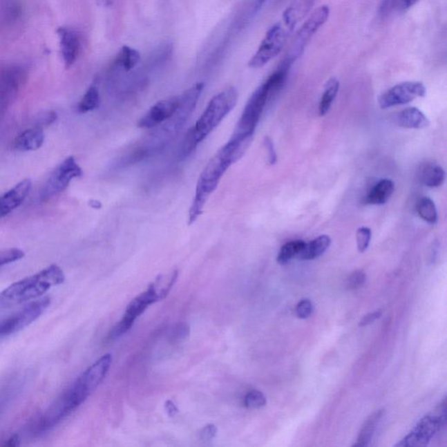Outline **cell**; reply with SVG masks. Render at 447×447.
Wrapping results in <instances>:
<instances>
[{"label": "cell", "instance_id": "obj_1", "mask_svg": "<svg viewBox=\"0 0 447 447\" xmlns=\"http://www.w3.org/2000/svg\"><path fill=\"white\" fill-rule=\"evenodd\" d=\"M249 140L231 137L211 159L198 178L196 193L189 211V225L193 224L203 213L205 203L231 164L242 158L250 144Z\"/></svg>", "mask_w": 447, "mask_h": 447}, {"label": "cell", "instance_id": "obj_2", "mask_svg": "<svg viewBox=\"0 0 447 447\" xmlns=\"http://www.w3.org/2000/svg\"><path fill=\"white\" fill-rule=\"evenodd\" d=\"M238 97L237 89L230 87L218 93L208 104L196 124L188 132L182 147V157L185 158L220 125L223 119L236 106Z\"/></svg>", "mask_w": 447, "mask_h": 447}, {"label": "cell", "instance_id": "obj_3", "mask_svg": "<svg viewBox=\"0 0 447 447\" xmlns=\"http://www.w3.org/2000/svg\"><path fill=\"white\" fill-rule=\"evenodd\" d=\"M65 281V274L57 265H51L34 276L13 283L0 293V304L12 305L41 297L53 287Z\"/></svg>", "mask_w": 447, "mask_h": 447}, {"label": "cell", "instance_id": "obj_4", "mask_svg": "<svg viewBox=\"0 0 447 447\" xmlns=\"http://www.w3.org/2000/svg\"><path fill=\"white\" fill-rule=\"evenodd\" d=\"M272 97L266 82L261 84L251 95L238 120L233 135L245 138H253L258 124L263 113L267 102Z\"/></svg>", "mask_w": 447, "mask_h": 447}, {"label": "cell", "instance_id": "obj_5", "mask_svg": "<svg viewBox=\"0 0 447 447\" xmlns=\"http://www.w3.org/2000/svg\"><path fill=\"white\" fill-rule=\"evenodd\" d=\"M446 421V400H444L432 412L424 417L412 432L395 446H426L445 426Z\"/></svg>", "mask_w": 447, "mask_h": 447}, {"label": "cell", "instance_id": "obj_6", "mask_svg": "<svg viewBox=\"0 0 447 447\" xmlns=\"http://www.w3.org/2000/svg\"><path fill=\"white\" fill-rule=\"evenodd\" d=\"M292 31L283 22L277 23L268 29L259 48L248 62L251 68H260L276 58L283 50Z\"/></svg>", "mask_w": 447, "mask_h": 447}, {"label": "cell", "instance_id": "obj_7", "mask_svg": "<svg viewBox=\"0 0 447 447\" xmlns=\"http://www.w3.org/2000/svg\"><path fill=\"white\" fill-rule=\"evenodd\" d=\"M82 170L76 163L74 157H68L56 167L55 170L49 175L39 193L41 201L50 200L68 187L69 184L74 178L82 177Z\"/></svg>", "mask_w": 447, "mask_h": 447}, {"label": "cell", "instance_id": "obj_8", "mask_svg": "<svg viewBox=\"0 0 447 447\" xmlns=\"http://www.w3.org/2000/svg\"><path fill=\"white\" fill-rule=\"evenodd\" d=\"M26 79V71L21 65L11 64L0 69V117H4Z\"/></svg>", "mask_w": 447, "mask_h": 447}, {"label": "cell", "instance_id": "obj_9", "mask_svg": "<svg viewBox=\"0 0 447 447\" xmlns=\"http://www.w3.org/2000/svg\"><path fill=\"white\" fill-rule=\"evenodd\" d=\"M330 12L329 6H322L311 15L310 17L307 19V21L304 23L299 31H298L292 46H290L289 54H287L285 59L293 64L298 58L303 55L307 43L316 34L321 26H323L327 22V19L330 17Z\"/></svg>", "mask_w": 447, "mask_h": 447}, {"label": "cell", "instance_id": "obj_10", "mask_svg": "<svg viewBox=\"0 0 447 447\" xmlns=\"http://www.w3.org/2000/svg\"><path fill=\"white\" fill-rule=\"evenodd\" d=\"M50 303V298H42L41 300L30 303L29 305L19 312L13 314L12 316L0 321V337L17 333L19 330L25 329L26 327L35 322L48 309Z\"/></svg>", "mask_w": 447, "mask_h": 447}, {"label": "cell", "instance_id": "obj_11", "mask_svg": "<svg viewBox=\"0 0 447 447\" xmlns=\"http://www.w3.org/2000/svg\"><path fill=\"white\" fill-rule=\"evenodd\" d=\"M158 297L155 294L151 285L148 287L146 291L139 294L131 303L129 304L126 309L124 316L122 318L120 322L111 330L108 334V339L111 341L117 340L124 336L133 326L135 319H137L149 306L158 301Z\"/></svg>", "mask_w": 447, "mask_h": 447}, {"label": "cell", "instance_id": "obj_12", "mask_svg": "<svg viewBox=\"0 0 447 447\" xmlns=\"http://www.w3.org/2000/svg\"><path fill=\"white\" fill-rule=\"evenodd\" d=\"M426 94L425 85L420 82H406L394 86L379 97L381 108H389L394 106L409 104Z\"/></svg>", "mask_w": 447, "mask_h": 447}, {"label": "cell", "instance_id": "obj_13", "mask_svg": "<svg viewBox=\"0 0 447 447\" xmlns=\"http://www.w3.org/2000/svg\"><path fill=\"white\" fill-rule=\"evenodd\" d=\"M178 104H180V95L158 102L139 120L138 127L149 129V130L158 127L175 114Z\"/></svg>", "mask_w": 447, "mask_h": 447}, {"label": "cell", "instance_id": "obj_14", "mask_svg": "<svg viewBox=\"0 0 447 447\" xmlns=\"http://www.w3.org/2000/svg\"><path fill=\"white\" fill-rule=\"evenodd\" d=\"M111 363V354L102 356L78 377L75 382V385L89 397L107 376Z\"/></svg>", "mask_w": 447, "mask_h": 447}, {"label": "cell", "instance_id": "obj_15", "mask_svg": "<svg viewBox=\"0 0 447 447\" xmlns=\"http://www.w3.org/2000/svg\"><path fill=\"white\" fill-rule=\"evenodd\" d=\"M32 189V181L26 180L19 182L11 190L0 196V218L8 216L12 211L17 209L28 196Z\"/></svg>", "mask_w": 447, "mask_h": 447}, {"label": "cell", "instance_id": "obj_16", "mask_svg": "<svg viewBox=\"0 0 447 447\" xmlns=\"http://www.w3.org/2000/svg\"><path fill=\"white\" fill-rule=\"evenodd\" d=\"M59 46L66 67L70 68L77 61L81 51V39L78 32L70 28H61L58 30Z\"/></svg>", "mask_w": 447, "mask_h": 447}, {"label": "cell", "instance_id": "obj_17", "mask_svg": "<svg viewBox=\"0 0 447 447\" xmlns=\"http://www.w3.org/2000/svg\"><path fill=\"white\" fill-rule=\"evenodd\" d=\"M45 133L43 128L36 126L19 134L12 142V148L19 151L39 150L44 144Z\"/></svg>", "mask_w": 447, "mask_h": 447}, {"label": "cell", "instance_id": "obj_18", "mask_svg": "<svg viewBox=\"0 0 447 447\" xmlns=\"http://www.w3.org/2000/svg\"><path fill=\"white\" fill-rule=\"evenodd\" d=\"M314 1L316 0H294L292 4L285 10L281 21L293 32L298 23L303 21L313 8Z\"/></svg>", "mask_w": 447, "mask_h": 447}, {"label": "cell", "instance_id": "obj_19", "mask_svg": "<svg viewBox=\"0 0 447 447\" xmlns=\"http://www.w3.org/2000/svg\"><path fill=\"white\" fill-rule=\"evenodd\" d=\"M394 122L400 127L406 129H416L420 130L428 127L429 119L417 108H408L399 112L394 117Z\"/></svg>", "mask_w": 447, "mask_h": 447}, {"label": "cell", "instance_id": "obj_20", "mask_svg": "<svg viewBox=\"0 0 447 447\" xmlns=\"http://www.w3.org/2000/svg\"><path fill=\"white\" fill-rule=\"evenodd\" d=\"M395 190V184L390 180H381L374 184L368 194L364 198L367 205H380L386 204L389 198L392 196Z\"/></svg>", "mask_w": 447, "mask_h": 447}, {"label": "cell", "instance_id": "obj_21", "mask_svg": "<svg viewBox=\"0 0 447 447\" xmlns=\"http://www.w3.org/2000/svg\"><path fill=\"white\" fill-rule=\"evenodd\" d=\"M419 180L430 188L441 187L446 180V172L440 165L426 163L419 169Z\"/></svg>", "mask_w": 447, "mask_h": 447}, {"label": "cell", "instance_id": "obj_22", "mask_svg": "<svg viewBox=\"0 0 447 447\" xmlns=\"http://www.w3.org/2000/svg\"><path fill=\"white\" fill-rule=\"evenodd\" d=\"M331 238L327 235H321L310 243H306L303 251L298 255L301 260H312L320 257L330 247Z\"/></svg>", "mask_w": 447, "mask_h": 447}, {"label": "cell", "instance_id": "obj_23", "mask_svg": "<svg viewBox=\"0 0 447 447\" xmlns=\"http://www.w3.org/2000/svg\"><path fill=\"white\" fill-rule=\"evenodd\" d=\"M383 414V410H379L374 412L372 416H370V418L364 423L362 430H361L359 439H357L355 445H353L354 447H365L370 445L377 426L379 425L380 419H382Z\"/></svg>", "mask_w": 447, "mask_h": 447}, {"label": "cell", "instance_id": "obj_24", "mask_svg": "<svg viewBox=\"0 0 447 447\" xmlns=\"http://www.w3.org/2000/svg\"><path fill=\"white\" fill-rule=\"evenodd\" d=\"M339 81L336 78H330L327 82L322 99L320 101L319 108H318V113L320 117H324L330 111L334 98L339 94Z\"/></svg>", "mask_w": 447, "mask_h": 447}, {"label": "cell", "instance_id": "obj_25", "mask_svg": "<svg viewBox=\"0 0 447 447\" xmlns=\"http://www.w3.org/2000/svg\"><path fill=\"white\" fill-rule=\"evenodd\" d=\"M141 61V55L137 49L124 46L115 58V65L125 71H131Z\"/></svg>", "mask_w": 447, "mask_h": 447}, {"label": "cell", "instance_id": "obj_26", "mask_svg": "<svg viewBox=\"0 0 447 447\" xmlns=\"http://www.w3.org/2000/svg\"><path fill=\"white\" fill-rule=\"evenodd\" d=\"M178 277V271H172L171 273L158 276L154 283L151 284L155 294H157L159 301L167 298L169 293L171 292L172 287L174 286L175 281H177Z\"/></svg>", "mask_w": 447, "mask_h": 447}, {"label": "cell", "instance_id": "obj_27", "mask_svg": "<svg viewBox=\"0 0 447 447\" xmlns=\"http://www.w3.org/2000/svg\"><path fill=\"white\" fill-rule=\"evenodd\" d=\"M417 213L423 220L430 224H435L438 221V211L432 198L423 197L419 198L416 205Z\"/></svg>", "mask_w": 447, "mask_h": 447}, {"label": "cell", "instance_id": "obj_28", "mask_svg": "<svg viewBox=\"0 0 447 447\" xmlns=\"http://www.w3.org/2000/svg\"><path fill=\"white\" fill-rule=\"evenodd\" d=\"M100 93L95 86H91L86 91L84 97L77 106V111L79 114L88 113L97 109L100 106Z\"/></svg>", "mask_w": 447, "mask_h": 447}, {"label": "cell", "instance_id": "obj_29", "mask_svg": "<svg viewBox=\"0 0 447 447\" xmlns=\"http://www.w3.org/2000/svg\"><path fill=\"white\" fill-rule=\"evenodd\" d=\"M305 244L303 240H293L285 244L278 254L277 263L280 265L289 263L294 258L298 257Z\"/></svg>", "mask_w": 447, "mask_h": 447}, {"label": "cell", "instance_id": "obj_30", "mask_svg": "<svg viewBox=\"0 0 447 447\" xmlns=\"http://www.w3.org/2000/svg\"><path fill=\"white\" fill-rule=\"evenodd\" d=\"M266 405V397L260 390H250L244 397V406L248 409H260Z\"/></svg>", "mask_w": 447, "mask_h": 447}, {"label": "cell", "instance_id": "obj_31", "mask_svg": "<svg viewBox=\"0 0 447 447\" xmlns=\"http://www.w3.org/2000/svg\"><path fill=\"white\" fill-rule=\"evenodd\" d=\"M24 256V251L18 248L0 251V268L21 260Z\"/></svg>", "mask_w": 447, "mask_h": 447}, {"label": "cell", "instance_id": "obj_32", "mask_svg": "<svg viewBox=\"0 0 447 447\" xmlns=\"http://www.w3.org/2000/svg\"><path fill=\"white\" fill-rule=\"evenodd\" d=\"M372 240V230L369 227H360L356 231V244L360 253H364Z\"/></svg>", "mask_w": 447, "mask_h": 447}, {"label": "cell", "instance_id": "obj_33", "mask_svg": "<svg viewBox=\"0 0 447 447\" xmlns=\"http://www.w3.org/2000/svg\"><path fill=\"white\" fill-rule=\"evenodd\" d=\"M366 276L363 271H355L348 278L346 286L350 290L359 289L365 283Z\"/></svg>", "mask_w": 447, "mask_h": 447}, {"label": "cell", "instance_id": "obj_34", "mask_svg": "<svg viewBox=\"0 0 447 447\" xmlns=\"http://www.w3.org/2000/svg\"><path fill=\"white\" fill-rule=\"evenodd\" d=\"M314 306L309 299L301 300L296 307V314L300 319H306L312 314Z\"/></svg>", "mask_w": 447, "mask_h": 447}, {"label": "cell", "instance_id": "obj_35", "mask_svg": "<svg viewBox=\"0 0 447 447\" xmlns=\"http://www.w3.org/2000/svg\"><path fill=\"white\" fill-rule=\"evenodd\" d=\"M189 334H190V327L187 325V324L180 323L178 324V325L174 327L173 330H172L171 337L172 341L178 343L180 342V341L187 339Z\"/></svg>", "mask_w": 447, "mask_h": 447}, {"label": "cell", "instance_id": "obj_36", "mask_svg": "<svg viewBox=\"0 0 447 447\" xmlns=\"http://www.w3.org/2000/svg\"><path fill=\"white\" fill-rule=\"evenodd\" d=\"M264 147L267 152L268 164L270 165L276 164L277 162V154L276 149H274V142L269 137L264 138Z\"/></svg>", "mask_w": 447, "mask_h": 447}, {"label": "cell", "instance_id": "obj_37", "mask_svg": "<svg viewBox=\"0 0 447 447\" xmlns=\"http://www.w3.org/2000/svg\"><path fill=\"white\" fill-rule=\"evenodd\" d=\"M218 432L217 427L214 425H207L201 430L200 438L205 441H209L216 437Z\"/></svg>", "mask_w": 447, "mask_h": 447}, {"label": "cell", "instance_id": "obj_38", "mask_svg": "<svg viewBox=\"0 0 447 447\" xmlns=\"http://www.w3.org/2000/svg\"><path fill=\"white\" fill-rule=\"evenodd\" d=\"M381 316H382V311H375V312L366 314V316L362 318V320L360 321L359 326H368L370 324L375 322L376 320L379 319Z\"/></svg>", "mask_w": 447, "mask_h": 447}, {"label": "cell", "instance_id": "obj_39", "mask_svg": "<svg viewBox=\"0 0 447 447\" xmlns=\"http://www.w3.org/2000/svg\"><path fill=\"white\" fill-rule=\"evenodd\" d=\"M165 410H167V412L168 413V415L170 417H174L175 415H177L178 412V409L177 406L175 405L173 401H171V400H168L167 403H165Z\"/></svg>", "mask_w": 447, "mask_h": 447}, {"label": "cell", "instance_id": "obj_40", "mask_svg": "<svg viewBox=\"0 0 447 447\" xmlns=\"http://www.w3.org/2000/svg\"><path fill=\"white\" fill-rule=\"evenodd\" d=\"M21 445V439H19V435H12L11 438H10L8 441H6V444H4L5 446H19Z\"/></svg>", "mask_w": 447, "mask_h": 447}, {"label": "cell", "instance_id": "obj_41", "mask_svg": "<svg viewBox=\"0 0 447 447\" xmlns=\"http://www.w3.org/2000/svg\"><path fill=\"white\" fill-rule=\"evenodd\" d=\"M266 1L267 0H254V5L251 6V15H254L259 12Z\"/></svg>", "mask_w": 447, "mask_h": 447}, {"label": "cell", "instance_id": "obj_42", "mask_svg": "<svg viewBox=\"0 0 447 447\" xmlns=\"http://www.w3.org/2000/svg\"><path fill=\"white\" fill-rule=\"evenodd\" d=\"M403 9H409L416 4L419 0H399Z\"/></svg>", "mask_w": 447, "mask_h": 447}, {"label": "cell", "instance_id": "obj_43", "mask_svg": "<svg viewBox=\"0 0 447 447\" xmlns=\"http://www.w3.org/2000/svg\"><path fill=\"white\" fill-rule=\"evenodd\" d=\"M89 204H91L93 208H95V209H100L102 207V204L97 200H91Z\"/></svg>", "mask_w": 447, "mask_h": 447}]
</instances>
